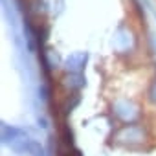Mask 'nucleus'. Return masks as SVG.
I'll list each match as a JSON object with an SVG mask.
<instances>
[{"mask_svg": "<svg viewBox=\"0 0 156 156\" xmlns=\"http://www.w3.org/2000/svg\"><path fill=\"white\" fill-rule=\"evenodd\" d=\"M24 138H28V134L24 132V130H20V129H17V127H13V125H2V143L4 145H9L11 149L19 143V141H22Z\"/></svg>", "mask_w": 156, "mask_h": 156, "instance_id": "1", "label": "nucleus"}, {"mask_svg": "<svg viewBox=\"0 0 156 156\" xmlns=\"http://www.w3.org/2000/svg\"><path fill=\"white\" fill-rule=\"evenodd\" d=\"M87 62V55L85 53H75L68 59V70L75 72V73H83V66Z\"/></svg>", "mask_w": 156, "mask_h": 156, "instance_id": "2", "label": "nucleus"}, {"mask_svg": "<svg viewBox=\"0 0 156 156\" xmlns=\"http://www.w3.org/2000/svg\"><path fill=\"white\" fill-rule=\"evenodd\" d=\"M83 85H85V77H83V73L70 72V75H68V87H70L72 90H79V88H83Z\"/></svg>", "mask_w": 156, "mask_h": 156, "instance_id": "3", "label": "nucleus"}, {"mask_svg": "<svg viewBox=\"0 0 156 156\" xmlns=\"http://www.w3.org/2000/svg\"><path fill=\"white\" fill-rule=\"evenodd\" d=\"M119 134H127V140H130V141H138V140H141V136H143V132H141V129L140 127H125L123 130H119Z\"/></svg>", "mask_w": 156, "mask_h": 156, "instance_id": "4", "label": "nucleus"}, {"mask_svg": "<svg viewBox=\"0 0 156 156\" xmlns=\"http://www.w3.org/2000/svg\"><path fill=\"white\" fill-rule=\"evenodd\" d=\"M114 112H116V116H118L119 119H127L129 114H130V107H129L125 101H118V103L114 105Z\"/></svg>", "mask_w": 156, "mask_h": 156, "instance_id": "5", "label": "nucleus"}, {"mask_svg": "<svg viewBox=\"0 0 156 156\" xmlns=\"http://www.w3.org/2000/svg\"><path fill=\"white\" fill-rule=\"evenodd\" d=\"M149 96H151V99L156 103V81L151 83V87H149Z\"/></svg>", "mask_w": 156, "mask_h": 156, "instance_id": "6", "label": "nucleus"}]
</instances>
